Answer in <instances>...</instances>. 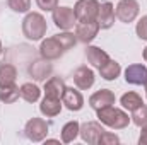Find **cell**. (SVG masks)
Returning <instances> with one entry per match:
<instances>
[{"mask_svg":"<svg viewBox=\"0 0 147 145\" xmlns=\"http://www.w3.org/2000/svg\"><path fill=\"white\" fill-rule=\"evenodd\" d=\"M75 39L77 38L70 34V33H62V34H57L53 38H48L41 43V48H39V53L45 60H57L60 58L65 51H69L70 48H74L75 44Z\"/></svg>","mask_w":147,"mask_h":145,"instance_id":"obj_1","label":"cell"},{"mask_svg":"<svg viewBox=\"0 0 147 145\" xmlns=\"http://www.w3.org/2000/svg\"><path fill=\"white\" fill-rule=\"evenodd\" d=\"M46 21L41 14L38 12H31L24 17L22 21V34L31 39V41H38L46 34Z\"/></svg>","mask_w":147,"mask_h":145,"instance_id":"obj_2","label":"cell"},{"mask_svg":"<svg viewBox=\"0 0 147 145\" xmlns=\"http://www.w3.org/2000/svg\"><path fill=\"white\" fill-rule=\"evenodd\" d=\"M98 118L101 123H105L106 126L115 128V130H121L125 126H128L130 123V118L125 111L115 108V106H108V108H103L98 111Z\"/></svg>","mask_w":147,"mask_h":145,"instance_id":"obj_3","label":"cell"},{"mask_svg":"<svg viewBox=\"0 0 147 145\" xmlns=\"http://www.w3.org/2000/svg\"><path fill=\"white\" fill-rule=\"evenodd\" d=\"M99 12V2L98 0H79L74 7L75 19L80 22L86 21H96Z\"/></svg>","mask_w":147,"mask_h":145,"instance_id":"obj_4","label":"cell"},{"mask_svg":"<svg viewBox=\"0 0 147 145\" xmlns=\"http://www.w3.org/2000/svg\"><path fill=\"white\" fill-rule=\"evenodd\" d=\"M139 2L137 0H120L115 10V15L121 21V22H132L135 21V17L139 15Z\"/></svg>","mask_w":147,"mask_h":145,"instance_id":"obj_5","label":"cell"},{"mask_svg":"<svg viewBox=\"0 0 147 145\" xmlns=\"http://www.w3.org/2000/svg\"><path fill=\"white\" fill-rule=\"evenodd\" d=\"M24 133H26V137H28L29 140H33V142H41V140L48 135V125H46V121L41 119V118H33V119H29V121L26 123Z\"/></svg>","mask_w":147,"mask_h":145,"instance_id":"obj_6","label":"cell"},{"mask_svg":"<svg viewBox=\"0 0 147 145\" xmlns=\"http://www.w3.org/2000/svg\"><path fill=\"white\" fill-rule=\"evenodd\" d=\"M75 21L77 19H75L74 9H70V7H57L53 10V22L58 29H63V31L72 29Z\"/></svg>","mask_w":147,"mask_h":145,"instance_id":"obj_7","label":"cell"},{"mask_svg":"<svg viewBox=\"0 0 147 145\" xmlns=\"http://www.w3.org/2000/svg\"><path fill=\"white\" fill-rule=\"evenodd\" d=\"M99 31V24L98 21H86V22H79L75 28V36L80 43H91L94 38L98 36Z\"/></svg>","mask_w":147,"mask_h":145,"instance_id":"obj_8","label":"cell"},{"mask_svg":"<svg viewBox=\"0 0 147 145\" xmlns=\"http://www.w3.org/2000/svg\"><path fill=\"white\" fill-rule=\"evenodd\" d=\"M79 133H80V137H82L84 142L94 145V144L99 142L101 135L105 133V128H103L98 121H87V123H84V125L80 126Z\"/></svg>","mask_w":147,"mask_h":145,"instance_id":"obj_9","label":"cell"},{"mask_svg":"<svg viewBox=\"0 0 147 145\" xmlns=\"http://www.w3.org/2000/svg\"><path fill=\"white\" fill-rule=\"evenodd\" d=\"M113 104H115V94L110 89H101V91L94 92L89 97V106L92 109H96V111L108 108V106H113Z\"/></svg>","mask_w":147,"mask_h":145,"instance_id":"obj_10","label":"cell"},{"mask_svg":"<svg viewBox=\"0 0 147 145\" xmlns=\"http://www.w3.org/2000/svg\"><path fill=\"white\" fill-rule=\"evenodd\" d=\"M125 80L128 84H134V85H146L147 67L146 65H140V63L127 67V70H125Z\"/></svg>","mask_w":147,"mask_h":145,"instance_id":"obj_11","label":"cell"},{"mask_svg":"<svg viewBox=\"0 0 147 145\" xmlns=\"http://www.w3.org/2000/svg\"><path fill=\"white\" fill-rule=\"evenodd\" d=\"M62 103L65 104V108L70 109V111H80L82 106H84V97H82V94L77 89L67 87L63 96H62Z\"/></svg>","mask_w":147,"mask_h":145,"instance_id":"obj_12","label":"cell"},{"mask_svg":"<svg viewBox=\"0 0 147 145\" xmlns=\"http://www.w3.org/2000/svg\"><path fill=\"white\" fill-rule=\"evenodd\" d=\"M96 19H98L99 29H110L115 24V7H113V3H110V2L101 3Z\"/></svg>","mask_w":147,"mask_h":145,"instance_id":"obj_13","label":"cell"},{"mask_svg":"<svg viewBox=\"0 0 147 145\" xmlns=\"http://www.w3.org/2000/svg\"><path fill=\"white\" fill-rule=\"evenodd\" d=\"M53 72V67H51V63H50V60H38V62H33V65L29 67V75L38 80V82H41V80H46L50 75Z\"/></svg>","mask_w":147,"mask_h":145,"instance_id":"obj_14","label":"cell"},{"mask_svg":"<svg viewBox=\"0 0 147 145\" xmlns=\"http://www.w3.org/2000/svg\"><path fill=\"white\" fill-rule=\"evenodd\" d=\"M74 84L82 91L91 89L94 84V72L87 67H79L74 73Z\"/></svg>","mask_w":147,"mask_h":145,"instance_id":"obj_15","label":"cell"},{"mask_svg":"<svg viewBox=\"0 0 147 145\" xmlns=\"http://www.w3.org/2000/svg\"><path fill=\"white\" fill-rule=\"evenodd\" d=\"M65 82L60 77H51L46 84H45V96L46 97H53V99H62L63 92H65Z\"/></svg>","mask_w":147,"mask_h":145,"instance_id":"obj_16","label":"cell"},{"mask_svg":"<svg viewBox=\"0 0 147 145\" xmlns=\"http://www.w3.org/2000/svg\"><path fill=\"white\" fill-rule=\"evenodd\" d=\"M86 56H87L89 63H91L92 67H96V68L103 67V65L110 60L108 53L103 51V50L98 48V46H87V50H86Z\"/></svg>","mask_w":147,"mask_h":145,"instance_id":"obj_17","label":"cell"},{"mask_svg":"<svg viewBox=\"0 0 147 145\" xmlns=\"http://www.w3.org/2000/svg\"><path fill=\"white\" fill-rule=\"evenodd\" d=\"M16 77H17V68L10 63H0V87H7L16 84Z\"/></svg>","mask_w":147,"mask_h":145,"instance_id":"obj_18","label":"cell"},{"mask_svg":"<svg viewBox=\"0 0 147 145\" xmlns=\"http://www.w3.org/2000/svg\"><path fill=\"white\" fill-rule=\"evenodd\" d=\"M60 109H62L60 99H53V97H46V96L39 104V111L45 116H57L60 113Z\"/></svg>","mask_w":147,"mask_h":145,"instance_id":"obj_19","label":"cell"},{"mask_svg":"<svg viewBox=\"0 0 147 145\" xmlns=\"http://www.w3.org/2000/svg\"><path fill=\"white\" fill-rule=\"evenodd\" d=\"M19 94H21V97H22L24 101H28V103H36L38 99H39V96H41V91H39L38 85L28 82V84H22V85H21Z\"/></svg>","mask_w":147,"mask_h":145,"instance_id":"obj_20","label":"cell"},{"mask_svg":"<svg viewBox=\"0 0 147 145\" xmlns=\"http://www.w3.org/2000/svg\"><path fill=\"white\" fill-rule=\"evenodd\" d=\"M121 72V67H120V63H116L115 60H108L103 67H99V73H101V77L103 79H106V80H115L118 75Z\"/></svg>","mask_w":147,"mask_h":145,"instance_id":"obj_21","label":"cell"},{"mask_svg":"<svg viewBox=\"0 0 147 145\" xmlns=\"http://www.w3.org/2000/svg\"><path fill=\"white\" fill-rule=\"evenodd\" d=\"M120 103H121L123 108L128 109V111H134V109H137L139 106L144 104V103H142V97H140L137 92H127V94H123V96L120 97Z\"/></svg>","mask_w":147,"mask_h":145,"instance_id":"obj_22","label":"cell"},{"mask_svg":"<svg viewBox=\"0 0 147 145\" xmlns=\"http://www.w3.org/2000/svg\"><path fill=\"white\" fill-rule=\"evenodd\" d=\"M19 87L16 85V84H12V85H7V87H2V91H0V101L2 103H5V104H12V103H16L17 99H19Z\"/></svg>","mask_w":147,"mask_h":145,"instance_id":"obj_23","label":"cell"},{"mask_svg":"<svg viewBox=\"0 0 147 145\" xmlns=\"http://www.w3.org/2000/svg\"><path fill=\"white\" fill-rule=\"evenodd\" d=\"M79 130H80V125L77 121H69L62 128V142H65V144L74 142L77 138V135H79Z\"/></svg>","mask_w":147,"mask_h":145,"instance_id":"obj_24","label":"cell"},{"mask_svg":"<svg viewBox=\"0 0 147 145\" xmlns=\"http://www.w3.org/2000/svg\"><path fill=\"white\" fill-rule=\"evenodd\" d=\"M132 121L137 126H146L147 125V106H139L137 109L132 111Z\"/></svg>","mask_w":147,"mask_h":145,"instance_id":"obj_25","label":"cell"},{"mask_svg":"<svg viewBox=\"0 0 147 145\" xmlns=\"http://www.w3.org/2000/svg\"><path fill=\"white\" fill-rule=\"evenodd\" d=\"M7 5L9 9H12L14 12H28L29 7H31V0H7Z\"/></svg>","mask_w":147,"mask_h":145,"instance_id":"obj_26","label":"cell"},{"mask_svg":"<svg viewBox=\"0 0 147 145\" xmlns=\"http://www.w3.org/2000/svg\"><path fill=\"white\" fill-rule=\"evenodd\" d=\"M120 142V138L115 135V133H110V132H105L103 135H101V138H99V145H115Z\"/></svg>","mask_w":147,"mask_h":145,"instance_id":"obj_27","label":"cell"},{"mask_svg":"<svg viewBox=\"0 0 147 145\" xmlns=\"http://www.w3.org/2000/svg\"><path fill=\"white\" fill-rule=\"evenodd\" d=\"M137 36L140 39H144V41H147V15H144L137 22Z\"/></svg>","mask_w":147,"mask_h":145,"instance_id":"obj_28","label":"cell"},{"mask_svg":"<svg viewBox=\"0 0 147 145\" xmlns=\"http://www.w3.org/2000/svg\"><path fill=\"white\" fill-rule=\"evenodd\" d=\"M36 3H38V7L41 9V10H55L57 7H58V0H36Z\"/></svg>","mask_w":147,"mask_h":145,"instance_id":"obj_29","label":"cell"},{"mask_svg":"<svg viewBox=\"0 0 147 145\" xmlns=\"http://www.w3.org/2000/svg\"><path fill=\"white\" fill-rule=\"evenodd\" d=\"M139 144H140V145H147V125H146V126H142V132H140Z\"/></svg>","mask_w":147,"mask_h":145,"instance_id":"obj_30","label":"cell"},{"mask_svg":"<svg viewBox=\"0 0 147 145\" xmlns=\"http://www.w3.org/2000/svg\"><path fill=\"white\" fill-rule=\"evenodd\" d=\"M144 60H146V62H147V46H146V48H144Z\"/></svg>","mask_w":147,"mask_h":145,"instance_id":"obj_31","label":"cell"},{"mask_svg":"<svg viewBox=\"0 0 147 145\" xmlns=\"http://www.w3.org/2000/svg\"><path fill=\"white\" fill-rule=\"evenodd\" d=\"M2 51H3V48H2V43H0V55H2Z\"/></svg>","mask_w":147,"mask_h":145,"instance_id":"obj_32","label":"cell"},{"mask_svg":"<svg viewBox=\"0 0 147 145\" xmlns=\"http://www.w3.org/2000/svg\"><path fill=\"white\" fill-rule=\"evenodd\" d=\"M146 94H147V82H146Z\"/></svg>","mask_w":147,"mask_h":145,"instance_id":"obj_33","label":"cell"}]
</instances>
